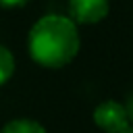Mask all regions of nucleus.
I'll return each mask as SVG.
<instances>
[{
    "label": "nucleus",
    "instance_id": "obj_1",
    "mask_svg": "<svg viewBox=\"0 0 133 133\" xmlns=\"http://www.w3.org/2000/svg\"><path fill=\"white\" fill-rule=\"evenodd\" d=\"M79 52V29L75 19L44 15L29 31V54L37 64L56 69L69 64Z\"/></svg>",
    "mask_w": 133,
    "mask_h": 133
},
{
    "label": "nucleus",
    "instance_id": "obj_2",
    "mask_svg": "<svg viewBox=\"0 0 133 133\" xmlns=\"http://www.w3.org/2000/svg\"><path fill=\"white\" fill-rule=\"evenodd\" d=\"M96 125L106 133H123L127 127H131V118L127 112V106L116 100H106L94 110Z\"/></svg>",
    "mask_w": 133,
    "mask_h": 133
},
{
    "label": "nucleus",
    "instance_id": "obj_3",
    "mask_svg": "<svg viewBox=\"0 0 133 133\" xmlns=\"http://www.w3.org/2000/svg\"><path fill=\"white\" fill-rule=\"evenodd\" d=\"M110 0H69V17L75 23H98L108 15Z\"/></svg>",
    "mask_w": 133,
    "mask_h": 133
},
{
    "label": "nucleus",
    "instance_id": "obj_4",
    "mask_svg": "<svg viewBox=\"0 0 133 133\" xmlns=\"http://www.w3.org/2000/svg\"><path fill=\"white\" fill-rule=\"evenodd\" d=\"M0 133H46V129L31 118H15L2 127Z\"/></svg>",
    "mask_w": 133,
    "mask_h": 133
},
{
    "label": "nucleus",
    "instance_id": "obj_5",
    "mask_svg": "<svg viewBox=\"0 0 133 133\" xmlns=\"http://www.w3.org/2000/svg\"><path fill=\"white\" fill-rule=\"evenodd\" d=\"M15 73V56L12 52L0 44V85L6 83Z\"/></svg>",
    "mask_w": 133,
    "mask_h": 133
},
{
    "label": "nucleus",
    "instance_id": "obj_6",
    "mask_svg": "<svg viewBox=\"0 0 133 133\" xmlns=\"http://www.w3.org/2000/svg\"><path fill=\"white\" fill-rule=\"evenodd\" d=\"M27 0H0L2 6H19V4H25Z\"/></svg>",
    "mask_w": 133,
    "mask_h": 133
},
{
    "label": "nucleus",
    "instance_id": "obj_7",
    "mask_svg": "<svg viewBox=\"0 0 133 133\" xmlns=\"http://www.w3.org/2000/svg\"><path fill=\"white\" fill-rule=\"evenodd\" d=\"M127 112H129V118H131V123H133V94H131V98H129V102H127Z\"/></svg>",
    "mask_w": 133,
    "mask_h": 133
},
{
    "label": "nucleus",
    "instance_id": "obj_8",
    "mask_svg": "<svg viewBox=\"0 0 133 133\" xmlns=\"http://www.w3.org/2000/svg\"><path fill=\"white\" fill-rule=\"evenodd\" d=\"M123 133H133V125H131V127H127V129H125Z\"/></svg>",
    "mask_w": 133,
    "mask_h": 133
}]
</instances>
